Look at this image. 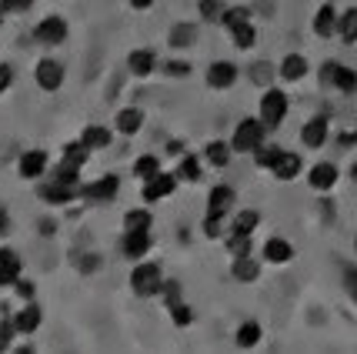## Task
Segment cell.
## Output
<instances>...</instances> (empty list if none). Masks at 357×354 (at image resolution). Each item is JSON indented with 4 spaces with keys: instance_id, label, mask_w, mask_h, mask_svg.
I'll return each instance as SVG.
<instances>
[{
    "instance_id": "6da1fadb",
    "label": "cell",
    "mask_w": 357,
    "mask_h": 354,
    "mask_svg": "<svg viewBox=\"0 0 357 354\" xmlns=\"http://www.w3.org/2000/svg\"><path fill=\"white\" fill-rule=\"evenodd\" d=\"M127 284H130V291L137 294V297H157V294H160V284H164V267L157 261H147V258H144V261H134Z\"/></svg>"
},
{
    "instance_id": "7a4b0ae2",
    "label": "cell",
    "mask_w": 357,
    "mask_h": 354,
    "mask_svg": "<svg viewBox=\"0 0 357 354\" xmlns=\"http://www.w3.org/2000/svg\"><path fill=\"white\" fill-rule=\"evenodd\" d=\"M31 37H33V44L54 50V47L67 44V37H70V24H67V17H61V14H47V17H40V20L33 24Z\"/></svg>"
},
{
    "instance_id": "3957f363",
    "label": "cell",
    "mask_w": 357,
    "mask_h": 354,
    "mask_svg": "<svg viewBox=\"0 0 357 354\" xmlns=\"http://www.w3.org/2000/svg\"><path fill=\"white\" fill-rule=\"evenodd\" d=\"M264 138H267V127L261 124V117H244L231 134L234 154H254V151L264 144Z\"/></svg>"
},
{
    "instance_id": "277c9868",
    "label": "cell",
    "mask_w": 357,
    "mask_h": 354,
    "mask_svg": "<svg viewBox=\"0 0 357 354\" xmlns=\"http://www.w3.org/2000/svg\"><path fill=\"white\" fill-rule=\"evenodd\" d=\"M287 108H291V101H287V94L278 91V87H264V97H261V108H257V117L264 124L267 131H274L284 124L287 117Z\"/></svg>"
},
{
    "instance_id": "5b68a950",
    "label": "cell",
    "mask_w": 357,
    "mask_h": 354,
    "mask_svg": "<svg viewBox=\"0 0 357 354\" xmlns=\"http://www.w3.org/2000/svg\"><path fill=\"white\" fill-rule=\"evenodd\" d=\"M37 198L44 200L47 207H67V204L80 200V184H63L57 177H40Z\"/></svg>"
},
{
    "instance_id": "8992f818",
    "label": "cell",
    "mask_w": 357,
    "mask_h": 354,
    "mask_svg": "<svg viewBox=\"0 0 357 354\" xmlns=\"http://www.w3.org/2000/svg\"><path fill=\"white\" fill-rule=\"evenodd\" d=\"M63 80H67V67L57 57H40L33 64V84L44 94H57L63 87Z\"/></svg>"
},
{
    "instance_id": "52a82bcc",
    "label": "cell",
    "mask_w": 357,
    "mask_h": 354,
    "mask_svg": "<svg viewBox=\"0 0 357 354\" xmlns=\"http://www.w3.org/2000/svg\"><path fill=\"white\" fill-rule=\"evenodd\" d=\"M117 194H121V177L117 174H100L87 184H80V200H87V204H110Z\"/></svg>"
},
{
    "instance_id": "ba28073f",
    "label": "cell",
    "mask_w": 357,
    "mask_h": 354,
    "mask_svg": "<svg viewBox=\"0 0 357 354\" xmlns=\"http://www.w3.org/2000/svg\"><path fill=\"white\" fill-rule=\"evenodd\" d=\"M47 170H50V154L44 147H31L17 157V177L20 181H40V177H47Z\"/></svg>"
},
{
    "instance_id": "9c48e42d",
    "label": "cell",
    "mask_w": 357,
    "mask_h": 354,
    "mask_svg": "<svg viewBox=\"0 0 357 354\" xmlns=\"http://www.w3.org/2000/svg\"><path fill=\"white\" fill-rule=\"evenodd\" d=\"M177 174H167V170H157L154 177H147L144 181V187H140V198H144V204H160V200H167L177 191Z\"/></svg>"
},
{
    "instance_id": "30bf717a",
    "label": "cell",
    "mask_w": 357,
    "mask_h": 354,
    "mask_svg": "<svg viewBox=\"0 0 357 354\" xmlns=\"http://www.w3.org/2000/svg\"><path fill=\"white\" fill-rule=\"evenodd\" d=\"M14 318V327L20 338H31L40 331V324H44V308L37 304V301H20V308L10 314Z\"/></svg>"
},
{
    "instance_id": "8fae6325",
    "label": "cell",
    "mask_w": 357,
    "mask_h": 354,
    "mask_svg": "<svg viewBox=\"0 0 357 354\" xmlns=\"http://www.w3.org/2000/svg\"><path fill=\"white\" fill-rule=\"evenodd\" d=\"M151 247H154L151 231H124V234H121V254H124L130 264L144 261V258L151 254Z\"/></svg>"
},
{
    "instance_id": "7c38bea8",
    "label": "cell",
    "mask_w": 357,
    "mask_h": 354,
    "mask_svg": "<svg viewBox=\"0 0 357 354\" xmlns=\"http://www.w3.org/2000/svg\"><path fill=\"white\" fill-rule=\"evenodd\" d=\"M20 274H24V258H20V251L3 244L0 247V291L14 288Z\"/></svg>"
},
{
    "instance_id": "4fadbf2b",
    "label": "cell",
    "mask_w": 357,
    "mask_h": 354,
    "mask_svg": "<svg viewBox=\"0 0 357 354\" xmlns=\"http://www.w3.org/2000/svg\"><path fill=\"white\" fill-rule=\"evenodd\" d=\"M237 78H241V67L231 61H214L207 67V87L211 91H231Z\"/></svg>"
},
{
    "instance_id": "5bb4252c",
    "label": "cell",
    "mask_w": 357,
    "mask_h": 354,
    "mask_svg": "<svg viewBox=\"0 0 357 354\" xmlns=\"http://www.w3.org/2000/svg\"><path fill=\"white\" fill-rule=\"evenodd\" d=\"M127 71H130L137 80H147L157 71V54L151 50V47H137V50H130V54H127Z\"/></svg>"
},
{
    "instance_id": "9a60e30c",
    "label": "cell",
    "mask_w": 357,
    "mask_h": 354,
    "mask_svg": "<svg viewBox=\"0 0 357 354\" xmlns=\"http://www.w3.org/2000/svg\"><path fill=\"white\" fill-rule=\"evenodd\" d=\"M327 134H331V121H327L324 114H317V117H311V121L301 127V144L311 147V151H317V147L327 144Z\"/></svg>"
},
{
    "instance_id": "2e32d148",
    "label": "cell",
    "mask_w": 357,
    "mask_h": 354,
    "mask_svg": "<svg viewBox=\"0 0 357 354\" xmlns=\"http://www.w3.org/2000/svg\"><path fill=\"white\" fill-rule=\"evenodd\" d=\"M234 204H237V194H234V187H231V184H218V187H211V194H207V214L227 217V214H231Z\"/></svg>"
},
{
    "instance_id": "e0dca14e",
    "label": "cell",
    "mask_w": 357,
    "mask_h": 354,
    "mask_svg": "<svg viewBox=\"0 0 357 354\" xmlns=\"http://www.w3.org/2000/svg\"><path fill=\"white\" fill-rule=\"evenodd\" d=\"M140 127H144V110L134 108V104H127V108H121L114 114V131L117 134L134 138V134H140Z\"/></svg>"
},
{
    "instance_id": "ac0fdd59",
    "label": "cell",
    "mask_w": 357,
    "mask_h": 354,
    "mask_svg": "<svg viewBox=\"0 0 357 354\" xmlns=\"http://www.w3.org/2000/svg\"><path fill=\"white\" fill-rule=\"evenodd\" d=\"M194 44H197V24L194 20H177L167 31V47L171 50H190Z\"/></svg>"
},
{
    "instance_id": "d6986e66",
    "label": "cell",
    "mask_w": 357,
    "mask_h": 354,
    "mask_svg": "<svg viewBox=\"0 0 357 354\" xmlns=\"http://www.w3.org/2000/svg\"><path fill=\"white\" fill-rule=\"evenodd\" d=\"M110 140H114V131H110L107 124H87L84 131H80V144L87 147V151H107Z\"/></svg>"
},
{
    "instance_id": "ffe728a7",
    "label": "cell",
    "mask_w": 357,
    "mask_h": 354,
    "mask_svg": "<svg viewBox=\"0 0 357 354\" xmlns=\"http://www.w3.org/2000/svg\"><path fill=\"white\" fill-rule=\"evenodd\" d=\"M337 177H341V170H337V164H331V161H321V164H314L311 174H307V184H311V191H331V187L337 184Z\"/></svg>"
},
{
    "instance_id": "44dd1931",
    "label": "cell",
    "mask_w": 357,
    "mask_h": 354,
    "mask_svg": "<svg viewBox=\"0 0 357 354\" xmlns=\"http://www.w3.org/2000/svg\"><path fill=\"white\" fill-rule=\"evenodd\" d=\"M307 71H311V64H307V57H304V54H287V57L280 61V67H278L280 80H287V84L304 80V78H307Z\"/></svg>"
},
{
    "instance_id": "7402d4cb",
    "label": "cell",
    "mask_w": 357,
    "mask_h": 354,
    "mask_svg": "<svg viewBox=\"0 0 357 354\" xmlns=\"http://www.w3.org/2000/svg\"><path fill=\"white\" fill-rule=\"evenodd\" d=\"M301 170H304V161H301V154H294V151H280V157L274 161L271 174H274L278 181H294Z\"/></svg>"
},
{
    "instance_id": "603a6c76",
    "label": "cell",
    "mask_w": 357,
    "mask_h": 354,
    "mask_svg": "<svg viewBox=\"0 0 357 354\" xmlns=\"http://www.w3.org/2000/svg\"><path fill=\"white\" fill-rule=\"evenodd\" d=\"M337 7H334V3H321V7H317V14H314V34H317V37H334V34H337Z\"/></svg>"
},
{
    "instance_id": "cb8c5ba5",
    "label": "cell",
    "mask_w": 357,
    "mask_h": 354,
    "mask_svg": "<svg viewBox=\"0 0 357 354\" xmlns=\"http://www.w3.org/2000/svg\"><path fill=\"white\" fill-rule=\"evenodd\" d=\"M231 274H234V281H241V284H254V281L261 277V264H257V258H250V254H241V258L231 261Z\"/></svg>"
},
{
    "instance_id": "d4e9b609",
    "label": "cell",
    "mask_w": 357,
    "mask_h": 354,
    "mask_svg": "<svg viewBox=\"0 0 357 354\" xmlns=\"http://www.w3.org/2000/svg\"><path fill=\"white\" fill-rule=\"evenodd\" d=\"M264 261L267 264H287L294 261V244L284 241V237H271L264 244Z\"/></svg>"
},
{
    "instance_id": "484cf974",
    "label": "cell",
    "mask_w": 357,
    "mask_h": 354,
    "mask_svg": "<svg viewBox=\"0 0 357 354\" xmlns=\"http://www.w3.org/2000/svg\"><path fill=\"white\" fill-rule=\"evenodd\" d=\"M231 157H234V147L227 144V140H211L207 147H204V161L211 164V168H227L231 164Z\"/></svg>"
},
{
    "instance_id": "4316f807",
    "label": "cell",
    "mask_w": 357,
    "mask_h": 354,
    "mask_svg": "<svg viewBox=\"0 0 357 354\" xmlns=\"http://www.w3.org/2000/svg\"><path fill=\"white\" fill-rule=\"evenodd\" d=\"M124 231H151L154 228V214H151V207H130L124 211Z\"/></svg>"
},
{
    "instance_id": "83f0119b",
    "label": "cell",
    "mask_w": 357,
    "mask_h": 354,
    "mask_svg": "<svg viewBox=\"0 0 357 354\" xmlns=\"http://www.w3.org/2000/svg\"><path fill=\"white\" fill-rule=\"evenodd\" d=\"M261 334H264V331H261V324L257 321H244L241 327H237V334H234V344L244 348V351H250V348L261 344Z\"/></svg>"
},
{
    "instance_id": "f1b7e54d",
    "label": "cell",
    "mask_w": 357,
    "mask_h": 354,
    "mask_svg": "<svg viewBox=\"0 0 357 354\" xmlns=\"http://www.w3.org/2000/svg\"><path fill=\"white\" fill-rule=\"evenodd\" d=\"M331 87L334 91H341V94H357V71L354 67H344V64H337L334 67V80H331Z\"/></svg>"
},
{
    "instance_id": "f546056e",
    "label": "cell",
    "mask_w": 357,
    "mask_h": 354,
    "mask_svg": "<svg viewBox=\"0 0 357 354\" xmlns=\"http://www.w3.org/2000/svg\"><path fill=\"white\" fill-rule=\"evenodd\" d=\"M177 181H187V184H197L201 181V157L197 154H181V164H177Z\"/></svg>"
},
{
    "instance_id": "4dcf8cb0",
    "label": "cell",
    "mask_w": 357,
    "mask_h": 354,
    "mask_svg": "<svg viewBox=\"0 0 357 354\" xmlns=\"http://www.w3.org/2000/svg\"><path fill=\"white\" fill-rule=\"evenodd\" d=\"M257 224H261V211H250V207H244V211H237L231 221V231L234 234H254L257 231Z\"/></svg>"
},
{
    "instance_id": "1f68e13d",
    "label": "cell",
    "mask_w": 357,
    "mask_h": 354,
    "mask_svg": "<svg viewBox=\"0 0 357 354\" xmlns=\"http://www.w3.org/2000/svg\"><path fill=\"white\" fill-rule=\"evenodd\" d=\"M337 37H341L344 44H357V7H347L337 17Z\"/></svg>"
},
{
    "instance_id": "d6a6232c",
    "label": "cell",
    "mask_w": 357,
    "mask_h": 354,
    "mask_svg": "<svg viewBox=\"0 0 357 354\" xmlns=\"http://www.w3.org/2000/svg\"><path fill=\"white\" fill-rule=\"evenodd\" d=\"M14 338H20L14 327V318H10V311L0 308V354L3 351H14Z\"/></svg>"
},
{
    "instance_id": "836d02e7",
    "label": "cell",
    "mask_w": 357,
    "mask_h": 354,
    "mask_svg": "<svg viewBox=\"0 0 357 354\" xmlns=\"http://www.w3.org/2000/svg\"><path fill=\"white\" fill-rule=\"evenodd\" d=\"M248 20H250V7L234 3V7H224V14H220V27H224V31H234V27H241V24H248Z\"/></svg>"
},
{
    "instance_id": "e575fe53",
    "label": "cell",
    "mask_w": 357,
    "mask_h": 354,
    "mask_svg": "<svg viewBox=\"0 0 357 354\" xmlns=\"http://www.w3.org/2000/svg\"><path fill=\"white\" fill-rule=\"evenodd\" d=\"M231 34V40H234V47H237V50H250V47L257 44V27H254V24H241V27H234V31H227Z\"/></svg>"
},
{
    "instance_id": "d590c367",
    "label": "cell",
    "mask_w": 357,
    "mask_h": 354,
    "mask_svg": "<svg viewBox=\"0 0 357 354\" xmlns=\"http://www.w3.org/2000/svg\"><path fill=\"white\" fill-rule=\"evenodd\" d=\"M157 170H160V157L157 154H140L137 161H134V177H140V181L154 177Z\"/></svg>"
},
{
    "instance_id": "8d00e7d4",
    "label": "cell",
    "mask_w": 357,
    "mask_h": 354,
    "mask_svg": "<svg viewBox=\"0 0 357 354\" xmlns=\"http://www.w3.org/2000/svg\"><path fill=\"white\" fill-rule=\"evenodd\" d=\"M160 301H164V308H171L177 301H184V288H181V281H174V277H164V284H160V294H157Z\"/></svg>"
},
{
    "instance_id": "74e56055",
    "label": "cell",
    "mask_w": 357,
    "mask_h": 354,
    "mask_svg": "<svg viewBox=\"0 0 357 354\" xmlns=\"http://www.w3.org/2000/svg\"><path fill=\"white\" fill-rule=\"evenodd\" d=\"M167 314H171V324H174V327H190V324H194V308H190L187 301H177V304H171V308H167Z\"/></svg>"
},
{
    "instance_id": "f35d334b",
    "label": "cell",
    "mask_w": 357,
    "mask_h": 354,
    "mask_svg": "<svg viewBox=\"0 0 357 354\" xmlns=\"http://www.w3.org/2000/svg\"><path fill=\"white\" fill-rule=\"evenodd\" d=\"M224 0H197V14H201V20H207V24H220V14H224Z\"/></svg>"
},
{
    "instance_id": "ab89813d",
    "label": "cell",
    "mask_w": 357,
    "mask_h": 354,
    "mask_svg": "<svg viewBox=\"0 0 357 354\" xmlns=\"http://www.w3.org/2000/svg\"><path fill=\"white\" fill-rule=\"evenodd\" d=\"M280 151H284V147H278V144H261V147L254 151V164H257V168H264V170H271L274 168V161L280 157Z\"/></svg>"
},
{
    "instance_id": "60d3db41",
    "label": "cell",
    "mask_w": 357,
    "mask_h": 354,
    "mask_svg": "<svg viewBox=\"0 0 357 354\" xmlns=\"http://www.w3.org/2000/svg\"><path fill=\"white\" fill-rule=\"evenodd\" d=\"M37 0H0V14L3 17H20V14H31Z\"/></svg>"
},
{
    "instance_id": "b9f144b4",
    "label": "cell",
    "mask_w": 357,
    "mask_h": 354,
    "mask_svg": "<svg viewBox=\"0 0 357 354\" xmlns=\"http://www.w3.org/2000/svg\"><path fill=\"white\" fill-rule=\"evenodd\" d=\"M227 241V251H231V258H241V254H250V237L248 234H227L224 237Z\"/></svg>"
},
{
    "instance_id": "7bdbcfd3",
    "label": "cell",
    "mask_w": 357,
    "mask_h": 354,
    "mask_svg": "<svg viewBox=\"0 0 357 354\" xmlns=\"http://www.w3.org/2000/svg\"><path fill=\"white\" fill-rule=\"evenodd\" d=\"M10 291H14L20 301H37V284H33L31 277H24V274L17 277V284L10 288Z\"/></svg>"
},
{
    "instance_id": "ee69618b",
    "label": "cell",
    "mask_w": 357,
    "mask_h": 354,
    "mask_svg": "<svg viewBox=\"0 0 357 354\" xmlns=\"http://www.w3.org/2000/svg\"><path fill=\"white\" fill-rule=\"evenodd\" d=\"M164 74H167L171 80H184V78H190V61H177V57H174V61L164 64Z\"/></svg>"
},
{
    "instance_id": "f6af8a7d",
    "label": "cell",
    "mask_w": 357,
    "mask_h": 354,
    "mask_svg": "<svg viewBox=\"0 0 357 354\" xmlns=\"http://www.w3.org/2000/svg\"><path fill=\"white\" fill-rule=\"evenodd\" d=\"M204 237H211V241L224 237V217H214V214L204 217Z\"/></svg>"
},
{
    "instance_id": "bcb514c9",
    "label": "cell",
    "mask_w": 357,
    "mask_h": 354,
    "mask_svg": "<svg viewBox=\"0 0 357 354\" xmlns=\"http://www.w3.org/2000/svg\"><path fill=\"white\" fill-rule=\"evenodd\" d=\"M14 80H17V74H14V67L7 61H0V97L14 87Z\"/></svg>"
},
{
    "instance_id": "7dc6e473",
    "label": "cell",
    "mask_w": 357,
    "mask_h": 354,
    "mask_svg": "<svg viewBox=\"0 0 357 354\" xmlns=\"http://www.w3.org/2000/svg\"><path fill=\"white\" fill-rule=\"evenodd\" d=\"M271 74H274V67H271V64H254V67H250V80H254V84H261V87L271 80Z\"/></svg>"
},
{
    "instance_id": "c3c4849f",
    "label": "cell",
    "mask_w": 357,
    "mask_h": 354,
    "mask_svg": "<svg viewBox=\"0 0 357 354\" xmlns=\"http://www.w3.org/2000/svg\"><path fill=\"white\" fill-rule=\"evenodd\" d=\"M344 291L357 304V267H344Z\"/></svg>"
},
{
    "instance_id": "681fc988",
    "label": "cell",
    "mask_w": 357,
    "mask_h": 354,
    "mask_svg": "<svg viewBox=\"0 0 357 354\" xmlns=\"http://www.w3.org/2000/svg\"><path fill=\"white\" fill-rule=\"evenodd\" d=\"M37 228H40V237H54V234H57V221L40 217V221H37Z\"/></svg>"
},
{
    "instance_id": "f907efd6",
    "label": "cell",
    "mask_w": 357,
    "mask_h": 354,
    "mask_svg": "<svg viewBox=\"0 0 357 354\" xmlns=\"http://www.w3.org/2000/svg\"><path fill=\"white\" fill-rule=\"evenodd\" d=\"M10 228H14V221H10V211L0 204V237H7L10 234Z\"/></svg>"
},
{
    "instance_id": "816d5d0a",
    "label": "cell",
    "mask_w": 357,
    "mask_h": 354,
    "mask_svg": "<svg viewBox=\"0 0 357 354\" xmlns=\"http://www.w3.org/2000/svg\"><path fill=\"white\" fill-rule=\"evenodd\" d=\"M84 258H87V261L77 264L80 274H91V271H97V267H100V258H97V254H84Z\"/></svg>"
},
{
    "instance_id": "f5cc1de1",
    "label": "cell",
    "mask_w": 357,
    "mask_h": 354,
    "mask_svg": "<svg viewBox=\"0 0 357 354\" xmlns=\"http://www.w3.org/2000/svg\"><path fill=\"white\" fill-rule=\"evenodd\" d=\"M334 67H337V61H327L324 67H321V84H324V87H331V80H334Z\"/></svg>"
},
{
    "instance_id": "db71d44e",
    "label": "cell",
    "mask_w": 357,
    "mask_h": 354,
    "mask_svg": "<svg viewBox=\"0 0 357 354\" xmlns=\"http://www.w3.org/2000/svg\"><path fill=\"white\" fill-rule=\"evenodd\" d=\"M127 3H130L134 10H151V7H154L157 0H127Z\"/></svg>"
},
{
    "instance_id": "11a10c76",
    "label": "cell",
    "mask_w": 357,
    "mask_h": 354,
    "mask_svg": "<svg viewBox=\"0 0 357 354\" xmlns=\"http://www.w3.org/2000/svg\"><path fill=\"white\" fill-rule=\"evenodd\" d=\"M167 154L181 157V154H184V144H181V140H171V144H167Z\"/></svg>"
},
{
    "instance_id": "9f6ffc18",
    "label": "cell",
    "mask_w": 357,
    "mask_h": 354,
    "mask_svg": "<svg viewBox=\"0 0 357 354\" xmlns=\"http://www.w3.org/2000/svg\"><path fill=\"white\" fill-rule=\"evenodd\" d=\"M341 144H344V147H347V144H357V131H354V134H341Z\"/></svg>"
},
{
    "instance_id": "6f0895ef",
    "label": "cell",
    "mask_w": 357,
    "mask_h": 354,
    "mask_svg": "<svg viewBox=\"0 0 357 354\" xmlns=\"http://www.w3.org/2000/svg\"><path fill=\"white\" fill-rule=\"evenodd\" d=\"M0 27H3V14H0Z\"/></svg>"
}]
</instances>
